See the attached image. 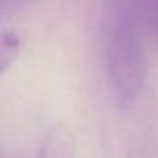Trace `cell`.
I'll list each match as a JSON object with an SVG mask.
<instances>
[{
	"instance_id": "obj_1",
	"label": "cell",
	"mask_w": 158,
	"mask_h": 158,
	"mask_svg": "<svg viewBox=\"0 0 158 158\" xmlns=\"http://www.w3.org/2000/svg\"><path fill=\"white\" fill-rule=\"evenodd\" d=\"M106 58L116 95L123 100L136 97L144 77L143 53L138 34L136 0H107Z\"/></svg>"
},
{
	"instance_id": "obj_2",
	"label": "cell",
	"mask_w": 158,
	"mask_h": 158,
	"mask_svg": "<svg viewBox=\"0 0 158 158\" xmlns=\"http://www.w3.org/2000/svg\"><path fill=\"white\" fill-rule=\"evenodd\" d=\"M36 158H73V141L66 129H53L41 144Z\"/></svg>"
},
{
	"instance_id": "obj_3",
	"label": "cell",
	"mask_w": 158,
	"mask_h": 158,
	"mask_svg": "<svg viewBox=\"0 0 158 158\" xmlns=\"http://www.w3.org/2000/svg\"><path fill=\"white\" fill-rule=\"evenodd\" d=\"M21 38L12 31L0 29V75L12 66L21 53Z\"/></svg>"
}]
</instances>
